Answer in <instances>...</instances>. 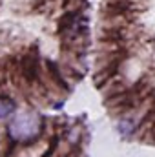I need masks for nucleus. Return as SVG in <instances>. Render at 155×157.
Returning a JSON list of instances; mask_svg holds the SVG:
<instances>
[{"label": "nucleus", "instance_id": "f257e3e1", "mask_svg": "<svg viewBox=\"0 0 155 157\" xmlns=\"http://www.w3.org/2000/svg\"><path fill=\"white\" fill-rule=\"evenodd\" d=\"M42 132V119L35 112H22L17 113L7 126V133L13 141L29 143L37 139Z\"/></svg>", "mask_w": 155, "mask_h": 157}, {"label": "nucleus", "instance_id": "f03ea898", "mask_svg": "<svg viewBox=\"0 0 155 157\" xmlns=\"http://www.w3.org/2000/svg\"><path fill=\"white\" fill-rule=\"evenodd\" d=\"M15 112V102L7 97H0V119L9 117Z\"/></svg>", "mask_w": 155, "mask_h": 157}]
</instances>
